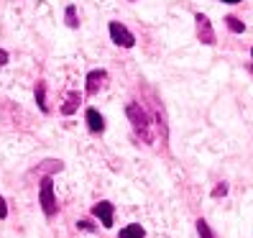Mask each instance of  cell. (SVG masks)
<instances>
[{"mask_svg": "<svg viewBox=\"0 0 253 238\" xmlns=\"http://www.w3.org/2000/svg\"><path fill=\"white\" fill-rule=\"evenodd\" d=\"M39 205L46 218H54L59 213V202L54 197V180L51 177H43L41 185H39Z\"/></svg>", "mask_w": 253, "mask_h": 238, "instance_id": "6da1fadb", "label": "cell"}, {"mask_svg": "<svg viewBox=\"0 0 253 238\" xmlns=\"http://www.w3.org/2000/svg\"><path fill=\"white\" fill-rule=\"evenodd\" d=\"M126 113H128V118H130L133 128H136L146 141H151V139H154V136H151V121H148L146 110L138 105V102H130V105L126 108Z\"/></svg>", "mask_w": 253, "mask_h": 238, "instance_id": "7a4b0ae2", "label": "cell"}, {"mask_svg": "<svg viewBox=\"0 0 253 238\" xmlns=\"http://www.w3.org/2000/svg\"><path fill=\"white\" fill-rule=\"evenodd\" d=\"M110 36H113V41L118 44V47H123V49H130L133 44H136V36H133L128 28L123 23H118V21L110 23Z\"/></svg>", "mask_w": 253, "mask_h": 238, "instance_id": "3957f363", "label": "cell"}, {"mask_svg": "<svg viewBox=\"0 0 253 238\" xmlns=\"http://www.w3.org/2000/svg\"><path fill=\"white\" fill-rule=\"evenodd\" d=\"M113 213H115V207H113L108 200H102V202H97V205L92 207V215L100 218V223H102L105 228H113Z\"/></svg>", "mask_w": 253, "mask_h": 238, "instance_id": "277c9868", "label": "cell"}, {"mask_svg": "<svg viewBox=\"0 0 253 238\" xmlns=\"http://www.w3.org/2000/svg\"><path fill=\"white\" fill-rule=\"evenodd\" d=\"M195 21H197V36H200V41H202V44H215V31H212L210 21H207V16L197 13Z\"/></svg>", "mask_w": 253, "mask_h": 238, "instance_id": "5b68a950", "label": "cell"}, {"mask_svg": "<svg viewBox=\"0 0 253 238\" xmlns=\"http://www.w3.org/2000/svg\"><path fill=\"white\" fill-rule=\"evenodd\" d=\"M108 80V72L105 69H92L90 74H87V95H97L100 85Z\"/></svg>", "mask_w": 253, "mask_h": 238, "instance_id": "8992f818", "label": "cell"}, {"mask_svg": "<svg viewBox=\"0 0 253 238\" xmlns=\"http://www.w3.org/2000/svg\"><path fill=\"white\" fill-rule=\"evenodd\" d=\"M87 126H90L92 133H102V131H105V118H102L95 108H90V110H87Z\"/></svg>", "mask_w": 253, "mask_h": 238, "instance_id": "52a82bcc", "label": "cell"}, {"mask_svg": "<svg viewBox=\"0 0 253 238\" xmlns=\"http://www.w3.org/2000/svg\"><path fill=\"white\" fill-rule=\"evenodd\" d=\"M143 236H146V231L138 223H130V226L121 228V233H118V238H143Z\"/></svg>", "mask_w": 253, "mask_h": 238, "instance_id": "ba28073f", "label": "cell"}, {"mask_svg": "<svg viewBox=\"0 0 253 238\" xmlns=\"http://www.w3.org/2000/svg\"><path fill=\"white\" fill-rule=\"evenodd\" d=\"M36 105L41 113H49V102H46V82L36 85Z\"/></svg>", "mask_w": 253, "mask_h": 238, "instance_id": "9c48e42d", "label": "cell"}, {"mask_svg": "<svg viewBox=\"0 0 253 238\" xmlns=\"http://www.w3.org/2000/svg\"><path fill=\"white\" fill-rule=\"evenodd\" d=\"M77 105H80V95H77V93H72V95L67 97V102H64L62 113H64V115H72L74 110H77Z\"/></svg>", "mask_w": 253, "mask_h": 238, "instance_id": "30bf717a", "label": "cell"}, {"mask_svg": "<svg viewBox=\"0 0 253 238\" xmlns=\"http://www.w3.org/2000/svg\"><path fill=\"white\" fill-rule=\"evenodd\" d=\"M197 233H200V238H215V233L210 231V226H207V220H197Z\"/></svg>", "mask_w": 253, "mask_h": 238, "instance_id": "8fae6325", "label": "cell"}, {"mask_svg": "<svg viewBox=\"0 0 253 238\" xmlns=\"http://www.w3.org/2000/svg\"><path fill=\"white\" fill-rule=\"evenodd\" d=\"M225 21H228V28H230V31H233V34H243V31H246V26H243L241 21H238L235 16H228Z\"/></svg>", "mask_w": 253, "mask_h": 238, "instance_id": "7c38bea8", "label": "cell"}, {"mask_svg": "<svg viewBox=\"0 0 253 238\" xmlns=\"http://www.w3.org/2000/svg\"><path fill=\"white\" fill-rule=\"evenodd\" d=\"M67 26H69V28H77V26H80V21H77V10H74V5H69V8H67Z\"/></svg>", "mask_w": 253, "mask_h": 238, "instance_id": "4fadbf2b", "label": "cell"}, {"mask_svg": "<svg viewBox=\"0 0 253 238\" xmlns=\"http://www.w3.org/2000/svg\"><path fill=\"white\" fill-rule=\"evenodd\" d=\"M41 169H46V172H62V161H43Z\"/></svg>", "mask_w": 253, "mask_h": 238, "instance_id": "5bb4252c", "label": "cell"}, {"mask_svg": "<svg viewBox=\"0 0 253 238\" xmlns=\"http://www.w3.org/2000/svg\"><path fill=\"white\" fill-rule=\"evenodd\" d=\"M225 192H228V185L222 182V185H217V187L212 190V197H222V195H225Z\"/></svg>", "mask_w": 253, "mask_h": 238, "instance_id": "9a60e30c", "label": "cell"}, {"mask_svg": "<svg viewBox=\"0 0 253 238\" xmlns=\"http://www.w3.org/2000/svg\"><path fill=\"white\" fill-rule=\"evenodd\" d=\"M0 218H8V205L3 197H0Z\"/></svg>", "mask_w": 253, "mask_h": 238, "instance_id": "2e32d148", "label": "cell"}, {"mask_svg": "<svg viewBox=\"0 0 253 238\" xmlns=\"http://www.w3.org/2000/svg\"><path fill=\"white\" fill-rule=\"evenodd\" d=\"M77 228H82V231H90L92 226H90V223H87V220H80V223H77Z\"/></svg>", "mask_w": 253, "mask_h": 238, "instance_id": "e0dca14e", "label": "cell"}, {"mask_svg": "<svg viewBox=\"0 0 253 238\" xmlns=\"http://www.w3.org/2000/svg\"><path fill=\"white\" fill-rule=\"evenodd\" d=\"M5 62H8V54H5V51H0V64H5Z\"/></svg>", "mask_w": 253, "mask_h": 238, "instance_id": "ac0fdd59", "label": "cell"}, {"mask_svg": "<svg viewBox=\"0 0 253 238\" xmlns=\"http://www.w3.org/2000/svg\"><path fill=\"white\" fill-rule=\"evenodd\" d=\"M222 3H228V5H235V3H241V0H222Z\"/></svg>", "mask_w": 253, "mask_h": 238, "instance_id": "d6986e66", "label": "cell"}, {"mask_svg": "<svg viewBox=\"0 0 253 238\" xmlns=\"http://www.w3.org/2000/svg\"><path fill=\"white\" fill-rule=\"evenodd\" d=\"M251 56H253V49H251Z\"/></svg>", "mask_w": 253, "mask_h": 238, "instance_id": "ffe728a7", "label": "cell"}]
</instances>
